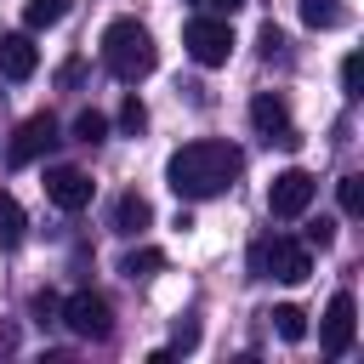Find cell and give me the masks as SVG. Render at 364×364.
Returning a JSON list of instances; mask_svg holds the SVG:
<instances>
[{"instance_id": "obj_3", "label": "cell", "mask_w": 364, "mask_h": 364, "mask_svg": "<svg viewBox=\"0 0 364 364\" xmlns=\"http://www.w3.org/2000/svg\"><path fill=\"white\" fill-rule=\"evenodd\" d=\"M250 273L256 279H284V284H301L313 273V250L301 239H256L250 245Z\"/></svg>"}, {"instance_id": "obj_9", "label": "cell", "mask_w": 364, "mask_h": 364, "mask_svg": "<svg viewBox=\"0 0 364 364\" xmlns=\"http://www.w3.org/2000/svg\"><path fill=\"white\" fill-rule=\"evenodd\" d=\"M51 142H57V119H51V114H28V119L11 131L6 159H11V165H34V159H40Z\"/></svg>"}, {"instance_id": "obj_25", "label": "cell", "mask_w": 364, "mask_h": 364, "mask_svg": "<svg viewBox=\"0 0 364 364\" xmlns=\"http://www.w3.org/2000/svg\"><path fill=\"white\" fill-rule=\"evenodd\" d=\"M210 6H216V11H239L245 0H210Z\"/></svg>"}, {"instance_id": "obj_1", "label": "cell", "mask_w": 364, "mask_h": 364, "mask_svg": "<svg viewBox=\"0 0 364 364\" xmlns=\"http://www.w3.org/2000/svg\"><path fill=\"white\" fill-rule=\"evenodd\" d=\"M245 171V154L233 142H182L165 159V182L176 188V199H216L233 188V176Z\"/></svg>"}, {"instance_id": "obj_6", "label": "cell", "mask_w": 364, "mask_h": 364, "mask_svg": "<svg viewBox=\"0 0 364 364\" xmlns=\"http://www.w3.org/2000/svg\"><path fill=\"white\" fill-rule=\"evenodd\" d=\"M313 193H318L313 171L290 165V171H279V176H273V188H267V210H273V216H284V222H290V216H307Z\"/></svg>"}, {"instance_id": "obj_24", "label": "cell", "mask_w": 364, "mask_h": 364, "mask_svg": "<svg viewBox=\"0 0 364 364\" xmlns=\"http://www.w3.org/2000/svg\"><path fill=\"white\" fill-rule=\"evenodd\" d=\"M193 341H199V324H182L176 318V347H193Z\"/></svg>"}, {"instance_id": "obj_13", "label": "cell", "mask_w": 364, "mask_h": 364, "mask_svg": "<svg viewBox=\"0 0 364 364\" xmlns=\"http://www.w3.org/2000/svg\"><path fill=\"white\" fill-rule=\"evenodd\" d=\"M23 233H28V216H23L17 193H6V188H0V250H17V245H23Z\"/></svg>"}, {"instance_id": "obj_8", "label": "cell", "mask_w": 364, "mask_h": 364, "mask_svg": "<svg viewBox=\"0 0 364 364\" xmlns=\"http://www.w3.org/2000/svg\"><path fill=\"white\" fill-rule=\"evenodd\" d=\"M250 125H256L267 142H279V148H296V142H301L296 125H290L284 97H273V91H256V97H250Z\"/></svg>"}, {"instance_id": "obj_14", "label": "cell", "mask_w": 364, "mask_h": 364, "mask_svg": "<svg viewBox=\"0 0 364 364\" xmlns=\"http://www.w3.org/2000/svg\"><path fill=\"white\" fill-rule=\"evenodd\" d=\"M301 23L307 28H341L347 23V0H301Z\"/></svg>"}, {"instance_id": "obj_21", "label": "cell", "mask_w": 364, "mask_h": 364, "mask_svg": "<svg viewBox=\"0 0 364 364\" xmlns=\"http://www.w3.org/2000/svg\"><path fill=\"white\" fill-rule=\"evenodd\" d=\"M341 91H347V97H358V91H364V57H358V51L341 63Z\"/></svg>"}, {"instance_id": "obj_18", "label": "cell", "mask_w": 364, "mask_h": 364, "mask_svg": "<svg viewBox=\"0 0 364 364\" xmlns=\"http://www.w3.org/2000/svg\"><path fill=\"white\" fill-rule=\"evenodd\" d=\"M108 136V119L97 114V108H85L80 119H74V142H102Z\"/></svg>"}, {"instance_id": "obj_11", "label": "cell", "mask_w": 364, "mask_h": 364, "mask_svg": "<svg viewBox=\"0 0 364 364\" xmlns=\"http://www.w3.org/2000/svg\"><path fill=\"white\" fill-rule=\"evenodd\" d=\"M34 68H40L34 40H28V34H0V74H6V80H28Z\"/></svg>"}, {"instance_id": "obj_12", "label": "cell", "mask_w": 364, "mask_h": 364, "mask_svg": "<svg viewBox=\"0 0 364 364\" xmlns=\"http://www.w3.org/2000/svg\"><path fill=\"white\" fill-rule=\"evenodd\" d=\"M148 222H154V205L142 193H119L114 199V233H142Z\"/></svg>"}, {"instance_id": "obj_10", "label": "cell", "mask_w": 364, "mask_h": 364, "mask_svg": "<svg viewBox=\"0 0 364 364\" xmlns=\"http://www.w3.org/2000/svg\"><path fill=\"white\" fill-rule=\"evenodd\" d=\"M46 199H51L57 210H85V205H91V176L74 171V165H51V171H46Z\"/></svg>"}, {"instance_id": "obj_5", "label": "cell", "mask_w": 364, "mask_h": 364, "mask_svg": "<svg viewBox=\"0 0 364 364\" xmlns=\"http://www.w3.org/2000/svg\"><path fill=\"white\" fill-rule=\"evenodd\" d=\"M182 46L199 68H222L233 57V28H228V17H193L182 28Z\"/></svg>"}, {"instance_id": "obj_7", "label": "cell", "mask_w": 364, "mask_h": 364, "mask_svg": "<svg viewBox=\"0 0 364 364\" xmlns=\"http://www.w3.org/2000/svg\"><path fill=\"white\" fill-rule=\"evenodd\" d=\"M353 336H358V301H353L347 290H336L330 307H324V318H318V347H324L330 358H341V353L353 347Z\"/></svg>"}, {"instance_id": "obj_22", "label": "cell", "mask_w": 364, "mask_h": 364, "mask_svg": "<svg viewBox=\"0 0 364 364\" xmlns=\"http://www.w3.org/2000/svg\"><path fill=\"white\" fill-rule=\"evenodd\" d=\"M262 57H284V34H279V23H262Z\"/></svg>"}, {"instance_id": "obj_19", "label": "cell", "mask_w": 364, "mask_h": 364, "mask_svg": "<svg viewBox=\"0 0 364 364\" xmlns=\"http://www.w3.org/2000/svg\"><path fill=\"white\" fill-rule=\"evenodd\" d=\"M341 216H364V176H341Z\"/></svg>"}, {"instance_id": "obj_23", "label": "cell", "mask_w": 364, "mask_h": 364, "mask_svg": "<svg viewBox=\"0 0 364 364\" xmlns=\"http://www.w3.org/2000/svg\"><path fill=\"white\" fill-rule=\"evenodd\" d=\"M330 239H336V222H324V216H318V222L307 228V245H330Z\"/></svg>"}, {"instance_id": "obj_15", "label": "cell", "mask_w": 364, "mask_h": 364, "mask_svg": "<svg viewBox=\"0 0 364 364\" xmlns=\"http://www.w3.org/2000/svg\"><path fill=\"white\" fill-rule=\"evenodd\" d=\"M68 17V0H28L23 6V23L28 28H51V23H63Z\"/></svg>"}, {"instance_id": "obj_2", "label": "cell", "mask_w": 364, "mask_h": 364, "mask_svg": "<svg viewBox=\"0 0 364 364\" xmlns=\"http://www.w3.org/2000/svg\"><path fill=\"white\" fill-rule=\"evenodd\" d=\"M154 63H159L154 34H148L136 17H114V23L102 28V68H108L114 80L136 85V80H148V74H154Z\"/></svg>"}, {"instance_id": "obj_17", "label": "cell", "mask_w": 364, "mask_h": 364, "mask_svg": "<svg viewBox=\"0 0 364 364\" xmlns=\"http://www.w3.org/2000/svg\"><path fill=\"white\" fill-rule=\"evenodd\" d=\"M267 318H273V330H279L284 341H301V336H307V313H301V307H290V301H284V307H273Z\"/></svg>"}, {"instance_id": "obj_16", "label": "cell", "mask_w": 364, "mask_h": 364, "mask_svg": "<svg viewBox=\"0 0 364 364\" xmlns=\"http://www.w3.org/2000/svg\"><path fill=\"white\" fill-rule=\"evenodd\" d=\"M159 267H165V256H159V250H148V245H142V250H131V256L119 262V273H125V279H154Z\"/></svg>"}, {"instance_id": "obj_20", "label": "cell", "mask_w": 364, "mask_h": 364, "mask_svg": "<svg viewBox=\"0 0 364 364\" xmlns=\"http://www.w3.org/2000/svg\"><path fill=\"white\" fill-rule=\"evenodd\" d=\"M142 125H148V108H142V97H136V91H131V97H125V102H119V131H131V136H136V131H142Z\"/></svg>"}, {"instance_id": "obj_4", "label": "cell", "mask_w": 364, "mask_h": 364, "mask_svg": "<svg viewBox=\"0 0 364 364\" xmlns=\"http://www.w3.org/2000/svg\"><path fill=\"white\" fill-rule=\"evenodd\" d=\"M57 313H63V324H68L80 341H108V336H114V307H108V296H97V290H74Z\"/></svg>"}]
</instances>
